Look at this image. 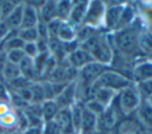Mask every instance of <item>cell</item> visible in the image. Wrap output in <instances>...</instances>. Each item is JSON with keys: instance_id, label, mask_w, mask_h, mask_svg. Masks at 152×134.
Here are the masks:
<instances>
[{"instance_id": "cell-1", "label": "cell", "mask_w": 152, "mask_h": 134, "mask_svg": "<svg viewBox=\"0 0 152 134\" xmlns=\"http://www.w3.org/2000/svg\"><path fill=\"white\" fill-rule=\"evenodd\" d=\"M83 50L87 51L94 61L108 65L113 61V51L109 39L104 35L94 34L83 42Z\"/></svg>"}, {"instance_id": "cell-2", "label": "cell", "mask_w": 152, "mask_h": 134, "mask_svg": "<svg viewBox=\"0 0 152 134\" xmlns=\"http://www.w3.org/2000/svg\"><path fill=\"white\" fill-rule=\"evenodd\" d=\"M92 86L94 88H106L116 92L132 86V80L119 73L118 71L109 69L104 72Z\"/></svg>"}, {"instance_id": "cell-3", "label": "cell", "mask_w": 152, "mask_h": 134, "mask_svg": "<svg viewBox=\"0 0 152 134\" xmlns=\"http://www.w3.org/2000/svg\"><path fill=\"white\" fill-rule=\"evenodd\" d=\"M115 46L126 55H132L139 49V34L134 27H127L117 31L114 38Z\"/></svg>"}, {"instance_id": "cell-4", "label": "cell", "mask_w": 152, "mask_h": 134, "mask_svg": "<svg viewBox=\"0 0 152 134\" xmlns=\"http://www.w3.org/2000/svg\"><path fill=\"white\" fill-rule=\"evenodd\" d=\"M141 103L140 94L132 86L127 87L120 91L118 96V104L121 112L128 114L136 110Z\"/></svg>"}, {"instance_id": "cell-5", "label": "cell", "mask_w": 152, "mask_h": 134, "mask_svg": "<svg viewBox=\"0 0 152 134\" xmlns=\"http://www.w3.org/2000/svg\"><path fill=\"white\" fill-rule=\"evenodd\" d=\"M107 70H109L108 65L102 64L96 61L85 65L83 68H81V71L79 72V75L83 83V87L92 86L96 82V80Z\"/></svg>"}, {"instance_id": "cell-6", "label": "cell", "mask_w": 152, "mask_h": 134, "mask_svg": "<svg viewBox=\"0 0 152 134\" xmlns=\"http://www.w3.org/2000/svg\"><path fill=\"white\" fill-rule=\"evenodd\" d=\"M106 6L104 5L102 1H92L89 2L88 8H87L86 14L83 20V24L85 26L95 27L100 23V21L104 20Z\"/></svg>"}, {"instance_id": "cell-7", "label": "cell", "mask_w": 152, "mask_h": 134, "mask_svg": "<svg viewBox=\"0 0 152 134\" xmlns=\"http://www.w3.org/2000/svg\"><path fill=\"white\" fill-rule=\"evenodd\" d=\"M67 61L69 63V66L74 67L75 69L83 68L85 65L94 62V59L87 51L83 50L82 48L77 49L69 55H67Z\"/></svg>"}, {"instance_id": "cell-8", "label": "cell", "mask_w": 152, "mask_h": 134, "mask_svg": "<svg viewBox=\"0 0 152 134\" xmlns=\"http://www.w3.org/2000/svg\"><path fill=\"white\" fill-rule=\"evenodd\" d=\"M123 6L124 5H121L120 3L118 5H111L106 9L104 21L108 30H116L117 29Z\"/></svg>"}, {"instance_id": "cell-9", "label": "cell", "mask_w": 152, "mask_h": 134, "mask_svg": "<svg viewBox=\"0 0 152 134\" xmlns=\"http://www.w3.org/2000/svg\"><path fill=\"white\" fill-rule=\"evenodd\" d=\"M77 92V84L76 82H72L66 86V88L56 97V103L58 104L59 109L60 108L69 107L72 105L76 98Z\"/></svg>"}, {"instance_id": "cell-10", "label": "cell", "mask_w": 152, "mask_h": 134, "mask_svg": "<svg viewBox=\"0 0 152 134\" xmlns=\"http://www.w3.org/2000/svg\"><path fill=\"white\" fill-rule=\"evenodd\" d=\"M117 122V114L115 112L114 107L107 106L106 109L102 114H99V118L97 119L96 126L99 127L102 130H110L115 126Z\"/></svg>"}, {"instance_id": "cell-11", "label": "cell", "mask_w": 152, "mask_h": 134, "mask_svg": "<svg viewBox=\"0 0 152 134\" xmlns=\"http://www.w3.org/2000/svg\"><path fill=\"white\" fill-rule=\"evenodd\" d=\"M89 2L88 1H78L74 2L72 4V10H70L69 17H68V22L70 24L79 25L81 23H83V20L85 18V14H86L87 8H88Z\"/></svg>"}, {"instance_id": "cell-12", "label": "cell", "mask_w": 152, "mask_h": 134, "mask_svg": "<svg viewBox=\"0 0 152 134\" xmlns=\"http://www.w3.org/2000/svg\"><path fill=\"white\" fill-rule=\"evenodd\" d=\"M53 121L56 123L59 129L61 131H63V132H68V131H70V129H74L72 123V110H70V107L60 108Z\"/></svg>"}, {"instance_id": "cell-13", "label": "cell", "mask_w": 152, "mask_h": 134, "mask_svg": "<svg viewBox=\"0 0 152 134\" xmlns=\"http://www.w3.org/2000/svg\"><path fill=\"white\" fill-rule=\"evenodd\" d=\"M39 18L36 8L32 7L30 5H24L23 7V17H22V23H21L20 29H26V28H34L37 25Z\"/></svg>"}, {"instance_id": "cell-14", "label": "cell", "mask_w": 152, "mask_h": 134, "mask_svg": "<svg viewBox=\"0 0 152 134\" xmlns=\"http://www.w3.org/2000/svg\"><path fill=\"white\" fill-rule=\"evenodd\" d=\"M23 4H18L14 8L12 12L4 19V24L7 27L8 30H17L20 29L21 23H22V17H23Z\"/></svg>"}, {"instance_id": "cell-15", "label": "cell", "mask_w": 152, "mask_h": 134, "mask_svg": "<svg viewBox=\"0 0 152 134\" xmlns=\"http://www.w3.org/2000/svg\"><path fill=\"white\" fill-rule=\"evenodd\" d=\"M132 78L138 83L152 80V62L138 64L132 71Z\"/></svg>"}, {"instance_id": "cell-16", "label": "cell", "mask_w": 152, "mask_h": 134, "mask_svg": "<svg viewBox=\"0 0 152 134\" xmlns=\"http://www.w3.org/2000/svg\"><path fill=\"white\" fill-rule=\"evenodd\" d=\"M56 1H45L44 5L40 7V12L38 14L39 21L48 24L49 22L57 19V12H56Z\"/></svg>"}, {"instance_id": "cell-17", "label": "cell", "mask_w": 152, "mask_h": 134, "mask_svg": "<svg viewBox=\"0 0 152 134\" xmlns=\"http://www.w3.org/2000/svg\"><path fill=\"white\" fill-rule=\"evenodd\" d=\"M76 37L77 31L74 25L70 24L68 21H62L58 31V35H57V39H59L61 42H68L75 40Z\"/></svg>"}, {"instance_id": "cell-18", "label": "cell", "mask_w": 152, "mask_h": 134, "mask_svg": "<svg viewBox=\"0 0 152 134\" xmlns=\"http://www.w3.org/2000/svg\"><path fill=\"white\" fill-rule=\"evenodd\" d=\"M97 116L89 110L86 106H83L82 109V123H81V130L84 132L92 131L96 127Z\"/></svg>"}, {"instance_id": "cell-19", "label": "cell", "mask_w": 152, "mask_h": 134, "mask_svg": "<svg viewBox=\"0 0 152 134\" xmlns=\"http://www.w3.org/2000/svg\"><path fill=\"white\" fill-rule=\"evenodd\" d=\"M59 110L58 104L55 100H45L42 103V119L44 122L53 121Z\"/></svg>"}, {"instance_id": "cell-20", "label": "cell", "mask_w": 152, "mask_h": 134, "mask_svg": "<svg viewBox=\"0 0 152 134\" xmlns=\"http://www.w3.org/2000/svg\"><path fill=\"white\" fill-rule=\"evenodd\" d=\"M138 110V116L140 120L145 124V126L152 128V105L148 100H144L140 103Z\"/></svg>"}, {"instance_id": "cell-21", "label": "cell", "mask_w": 152, "mask_h": 134, "mask_svg": "<svg viewBox=\"0 0 152 134\" xmlns=\"http://www.w3.org/2000/svg\"><path fill=\"white\" fill-rule=\"evenodd\" d=\"M19 67H20V71L24 78H28V80H33L34 78L38 76V74L36 73L35 68H34V63L33 59L30 57L25 56L24 59L19 63Z\"/></svg>"}, {"instance_id": "cell-22", "label": "cell", "mask_w": 152, "mask_h": 134, "mask_svg": "<svg viewBox=\"0 0 152 134\" xmlns=\"http://www.w3.org/2000/svg\"><path fill=\"white\" fill-rule=\"evenodd\" d=\"M94 91H95V93H94V100L100 102L106 107L114 99L115 93H116L114 91L109 90V89L106 88H94Z\"/></svg>"}, {"instance_id": "cell-23", "label": "cell", "mask_w": 152, "mask_h": 134, "mask_svg": "<svg viewBox=\"0 0 152 134\" xmlns=\"http://www.w3.org/2000/svg\"><path fill=\"white\" fill-rule=\"evenodd\" d=\"M134 18V12L132 9V6L129 5H124L123 9H122L121 16H120V20H119L118 26H117V31L122 30L124 28H127L129 27V25L132 24V20Z\"/></svg>"}, {"instance_id": "cell-24", "label": "cell", "mask_w": 152, "mask_h": 134, "mask_svg": "<svg viewBox=\"0 0 152 134\" xmlns=\"http://www.w3.org/2000/svg\"><path fill=\"white\" fill-rule=\"evenodd\" d=\"M21 75H22V74H21L19 65L6 61V63L4 64L3 70H2V78L10 83Z\"/></svg>"}, {"instance_id": "cell-25", "label": "cell", "mask_w": 152, "mask_h": 134, "mask_svg": "<svg viewBox=\"0 0 152 134\" xmlns=\"http://www.w3.org/2000/svg\"><path fill=\"white\" fill-rule=\"evenodd\" d=\"M72 4H74V2L66 1V0H62V1L57 2L56 4L57 19H59L60 21H67L70 14V10H72Z\"/></svg>"}, {"instance_id": "cell-26", "label": "cell", "mask_w": 152, "mask_h": 134, "mask_svg": "<svg viewBox=\"0 0 152 134\" xmlns=\"http://www.w3.org/2000/svg\"><path fill=\"white\" fill-rule=\"evenodd\" d=\"M18 36L25 42H36L38 39V34L36 28H26V29H19Z\"/></svg>"}, {"instance_id": "cell-27", "label": "cell", "mask_w": 152, "mask_h": 134, "mask_svg": "<svg viewBox=\"0 0 152 134\" xmlns=\"http://www.w3.org/2000/svg\"><path fill=\"white\" fill-rule=\"evenodd\" d=\"M30 90L32 93V104H42L45 101V95L42 86L39 83H33L30 86Z\"/></svg>"}, {"instance_id": "cell-28", "label": "cell", "mask_w": 152, "mask_h": 134, "mask_svg": "<svg viewBox=\"0 0 152 134\" xmlns=\"http://www.w3.org/2000/svg\"><path fill=\"white\" fill-rule=\"evenodd\" d=\"M82 109L83 106L78 105V104H74L72 110V128L76 131L81 130V123H82Z\"/></svg>"}, {"instance_id": "cell-29", "label": "cell", "mask_w": 152, "mask_h": 134, "mask_svg": "<svg viewBox=\"0 0 152 134\" xmlns=\"http://www.w3.org/2000/svg\"><path fill=\"white\" fill-rule=\"evenodd\" d=\"M50 57V53H42V54H38L35 58L33 59L34 63V68H35L36 73L38 74V76H42V70H44L45 64H46L47 60Z\"/></svg>"}, {"instance_id": "cell-30", "label": "cell", "mask_w": 152, "mask_h": 134, "mask_svg": "<svg viewBox=\"0 0 152 134\" xmlns=\"http://www.w3.org/2000/svg\"><path fill=\"white\" fill-rule=\"evenodd\" d=\"M26 56L23 51V49H19V50H12L8 51L6 53V59H7L8 62L14 63V64H18L21 61L24 59V57Z\"/></svg>"}, {"instance_id": "cell-31", "label": "cell", "mask_w": 152, "mask_h": 134, "mask_svg": "<svg viewBox=\"0 0 152 134\" xmlns=\"http://www.w3.org/2000/svg\"><path fill=\"white\" fill-rule=\"evenodd\" d=\"M136 89L140 94V96L142 95V96L149 98L152 95V80L138 83Z\"/></svg>"}, {"instance_id": "cell-32", "label": "cell", "mask_w": 152, "mask_h": 134, "mask_svg": "<svg viewBox=\"0 0 152 134\" xmlns=\"http://www.w3.org/2000/svg\"><path fill=\"white\" fill-rule=\"evenodd\" d=\"M139 48L145 52H152V34L139 35Z\"/></svg>"}, {"instance_id": "cell-33", "label": "cell", "mask_w": 152, "mask_h": 134, "mask_svg": "<svg viewBox=\"0 0 152 134\" xmlns=\"http://www.w3.org/2000/svg\"><path fill=\"white\" fill-rule=\"evenodd\" d=\"M17 5L12 1H0V18L5 19Z\"/></svg>"}, {"instance_id": "cell-34", "label": "cell", "mask_w": 152, "mask_h": 134, "mask_svg": "<svg viewBox=\"0 0 152 134\" xmlns=\"http://www.w3.org/2000/svg\"><path fill=\"white\" fill-rule=\"evenodd\" d=\"M10 84L12 85V87H15V88L17 89V91H18V90H20V89L30 87L33 83H32L30 80H28V78H24L23 75H21V76H19L18 78L14 80L12 82H10Z\"/></svg>"}, {"instance_id": "cell-35", "label": "cell", "mask_w": 152, "mask_h": 134, "mask_svg": "<svg viewBox=\"0 0 152 134\" xmlns=\"http://www.w3.org/2000/svg\"><path fill=\"white\" fill-rule=\"evenodd\" d=\"M23 51H24L25 55L27 57H30L32 59H34L38 55L37 46H36L35 42H27V43H25Z\"/></svg>"}, {"instance_id": "cell-36", "label": "cell", "mask_w": 152, "mask_h": 134, "mask_svg": "<svg viewBox=\"0 0 152 134\" xmlns=\"http://www.w3.org/2000/svg\"><path fill=\"white\" fill-rule=\"evenodd\" d=\"M42 90H44V95H45V100H54L55 94L52 88V84L50 82H44L42 84Z\"/></svg>"}, {"instance_id": "cell-37", "label": "cell", "mask_w": 152, "mask_h": 134, "mask_svg": "<svg viewBox=\"0 0 152 134\" xmlns=\"http://www.w3.org/2000/svg\"><path fill=\"white\" fill-rule=\"evenodd\" d=\"M36 30H37L38 34V38L40 39H46L48 40L49 38V32H48V28H47V24L42 21H38L37 25H36Z\"/></svg>"}, {"instance_id": "cell-38", "label": "cell", "mask_w": 152, "mask_h": 134, "mask_svg": "<svg viewBox=\"0 0 152 134\" xmlns=\"http://www.w3.org/2000/svg\"><path fill=\"white\" fill-rule=\"evenodd\" d=\"M61 130L59 129V127L57 126V124L54 121H50V122L46 123V126L42 131V134H60Z\"/></svg>"}, {"instance_id": "cell-39", "label": "cell", "mask_w": 152, "mask_h": 134, "mask_svg": "<svg viewBox=\"0 0 152 134\" xmlns=\"http://www.w3.org/2000/svg\"><path fill=\"white\" fill-rule=\"evenodd\" d=\"M17 94L21 97L24 101H26L27 103L31 102L32 100V93L30 90V87H27V88H23L20 89V90L17 91Z\"/></svg>"}, {"instance_id": "cell-40", "label": "cell", "mask_w": 152, "mask_h": 134, "mask_svg": "<svg viewBox=\"0 0 152 134\" xmlns=\"http://www.w3.org/2000/svg\"><path fill=\"white\" fill-rule=\"evenodd\" d=\"M36 46H37V51H38V54H42V53H50L49 51V42L48 40L46 39H40L38 38L37 41L35 42Z\"/></svg>"}, {"instance_id": "cell-41", "label": "cell", "mask_w": 152, "mask_h": 134, "mask_svg": "<svg viewBox=\"0 0 152 134\" xmlns=\"http://www.w3.org/2000/svg\"><path fill=\"white\" fill-rule=\"evenodd\" d=\"M12 102L15 103V105L19 106V107H27V106H28V103L23 100V99L17 94V92L12 93Z\"/></svg>"}, {"instance_id": "cell-42", "label": "cell", "mask_w": 152, "mask_h": 134, "mask_svg": "<svg viewBox=\"0 0 152 134\" xmlns=\"http://www.w3.org/2000/svg\"><path fill=\"white\" fill-rule=\"evenodd\" d=\"M24 134H42V129L40 127H28Z\"/></svg>"}, {"instance_id": "cell-43", "label": "cell", "mask_w": 152, "mask_h": 134, "mask_svg": "<svg viewBox=\"0 0 152 134\" xmlns=\"http://www.w3.org/2000/svg\"><path fill=\"white\" fill-rule=\"evenodd\" d=\"M7 59H6V53L1 52L0 53V75H2V70H3L4 64L6 63Z\"/></svg>"}, {"instance_id": "cell-44", "label": "cell", "mask_w": 152, "mask_h": 134, "mask_svg": "<svg viewBox=\"0 0 152 134\" xmlns=\"http://www.w3.org/2000/svg\"><path fill=\"white\" fill-rule=\"evenodd\" d=\"M45 1H27L26 4L27 5H30L32 7L36 8L37 6H39V7H42V5H44Z\"/></svg>"}, {"instance_id": "cell-45", "label": "cell", "mask_w": 152, "mask_h": 134, "mask_svg": "<svg viewBox=\"0 0 152 134\" xmlns=\"http://www.w3.org/2000/svg\"><path fill=\"white\" fill-rule=\"evenodd\" d=\"M124 134H134V133H132V132H130V131H128V132H126V133H124Z\"/></svg>"}, {"instance_id": "cell-46", "label": "cell", "mask_w": 152, "mask_h": 134, "mask_svg": "<svg viewBox=\"0 0 152 134\" xmlns=\"http://www.w3.org/2000/svg\"><path fill=\"white\" fill-rule=\"evenodd\" d=\"M0 20H1V18H0Z\"/></svg>"}]
</instances>
